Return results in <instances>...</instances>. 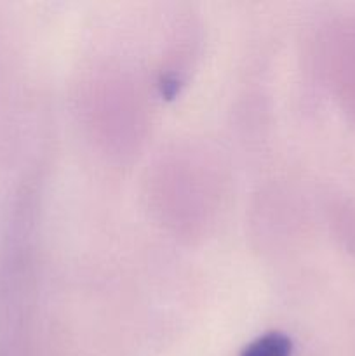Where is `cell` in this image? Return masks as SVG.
Returning <instances> with one entry per match:
<instances>
[{
	"label": "cell",
	"instance_id": "cell-1",
	"mask_svg": "<svg viewBox=\"0 0 355 356\" xmlns=\"http://www.w3.org/2000/svg\"><path fill=\"white\" fill-rule=\"evenodd\" d=\"M292 343L281 332H270L247 344L240 356H291Z\"/></svg>",
	"mask_w": 355,
	"mask_h": 356
}]
</instances>
